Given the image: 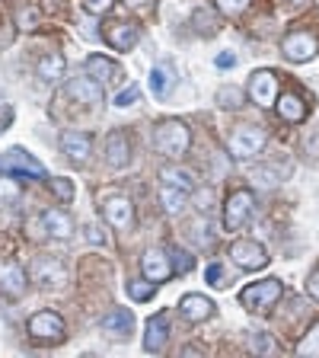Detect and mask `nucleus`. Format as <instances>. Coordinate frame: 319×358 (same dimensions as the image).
Instances as JSON below:
<instances>
[{
    "label": "nucleus",
    "instance_id": "f257e3e1",
    "mask_svg": "<svg viewBox=\"0 0 319 358\" xmlns=\"http://www.w3.org/2000/svg\"><path fill=\"white\" fill-rule=\"evenodd\" d=\"M150 141H154V150L163 157H182L192 144V131L182 119H163L154 125V134H150Z\"/></svg>",
    "mask_w": 319,
    "mask_h": 358
},
{
    "label": "nucleus",
    "instance_id": "f03ea898",
    "mask_svg": "<svg viewBox=\"0 0 319 358\" xmlns=\"http://www.w3.org/2000/svg\"><path fill=\"white\" fill-rule=\"evenodd\" d=\"M284 294V285L281 278H262V282H253L246 285L243 291H239V304L246 307V310H259V313H268L272 307L278 304V298Z\"/></svg>",
    "mask_w": 319,
    "mask_h": 358
},
{
    "label": "nucleus",
    "instance_id": "7ed1b4c3",
    "mask_svg": "<svg viewBox=\"0 0 319 358\" xmlns=\"http://www.w3.org/2000/svg\"><path fill=\"white\" fill-rule=\"evenodd\" d=\"M253 205H255L253 189H237V192H230L227 201H223V227H227V231H239V227L249 221V215H253Z\"/></svg>",
    "mask_w": 319,
    "mask_h": 358
},
{
    "label": "nucleus",
    "instance_id": "20e7f679",
    "mask_svg": "<svg viewBox=\"0 0 319 358\" xmlns=\"http://www.w3.org/2000/svg\"><path fill=\"white\" fill-rule=\"evenodd\" d=\"M268 134L265 128L259 125H239L237 131L230 134V154L237 157V160H249V157H255L262 148H265Z\"/></svg>",
    "mask_w": 319,
    "mask_h": 358
},
{
    "label": "nucleus",
    "instance_id": "39448f33",
    "mask_svg": "<svg viewBox=\"0 0 319 358\" xmlns=\"http://www.w3.org/2000/svg\"><path fill=\"white\" fill-rule=\"evenodd\" d=\"M230 259H233V266L243 268V272H255V268L268 266L265 246L255 243V240H233L230 243Z\"/></svg>",
    "mask_w": 319,
    "mask_h": 358
},
{
    "label": "nucleus",
    "instance_id": "423d86ee",
    "mask_svg": "<svg viewBox=\"0 0 319 358\" xmlns=\"http://www.w3.org/2000/svg\"><path fill=\"white\" fill-rule=\"evenodd\" d=\"M316 52H319V38L313 32H290L281 42V55L290 64H304V61L316 58Z\"/></svg>",
    "mask_w": 319,
    "mask_h": 358
},
{
    "label": "nucleus",
    "instance_id": "0eeeda50",
    "mask_svg": "<svg viewBox=\"0 0 319 358\" xmlns=\"http://www.w3.org/2000/svg\"><path fill=\"white\" fill-rule=\"evenodd\" d=\"M29 336L38 343H61L64 339V320L54 310H38L29 320Z\"/></svg>",
    "mask_w": 319,
    "mask_h": 358
},
{
    "label": "nucleus",
    "instance_id": "6e6552de",
    "mask_svg": "<svg viewBox=\"0 0 319 358\" xmlns=\"http://www.w3.org/2000/svg\"><path fill=\"white\" fill-rule=\"evenodd\" d=\"M246 93H249V99H253L255 106L272 109V106L278 103V77L272 74V71H253Z\"/></svg>",
    "mask_w": 319,
    "mask_h": 358
},
{
    "label": "nucleus",
    "instance_id": "1a4fd4ad",
    "mask_svg": "<svg viewBox=\"0 0 319 358\" xmlns=\"http://www.w3.org/2000/svg\"><path fill=\"white\" fill-rule=\"evenodd\" d=\"M0 170H13V173H22V176H32V179H48L45 166L22 148H10L7 154L0 157Z\"/></svg>",
    "mask_w": 319,
    "mask_h": 358
},
{
    "label": "nucleus",
    "instance_id": "9d476101",
    "mask_svg": "<svg viewBox=\"0 0 319 358\" xmlns=\"http://www.w3.org/2000/svg\"><path fill=\"white\" fill-rule=\"evenodd\" d=\"M105 42L115 48V52H131L134 45L141 42V26L128 20H115L105 26Z\"/></svg>",
    "mask_w": 319,
    "mask_h": 358
},
{
    "label": "nucleus",
    "instance_id": "9b49d317",
    "mask_svg": "<svg viewBox=\"0 0 319 358\" xmlns=\"http://www.w3.org/2000/svg\"><path fill=\"white\" fill-rule=\"evenodd\" d=\"M105 164L112 170H125L131 164V138L121 128H112L109 138H105Z\"/></svg>",
    "mask_w": 319,
    "mask_h": 358
},
{
    "label": "nucleus",
    "instance_id": "f8f14e48",
    "mask_svg": "<svg viewBox=\"0 0 319 358\" xmlns=\"http://www.w3.org/2000/svg\"><path fill=\"white\" fill-rule=\"evenodd\" d=\"M0 294L10 301H20L26 294V272H22L20 262H0Z\"/></svg>",
    "mask_w": 319,
    "mask_h": 358
},
{
    "label": "nucleus",
    "instance_id": "ddd939ff",
    "mask_svg": "<svg viewBox=\"0 0 319 358\" xmlns=\"http://www.w3.org/2000/svg\"><path fill=\"white\" fill-rule=\"evenodd\" d=\"M141 272H144V278H150V282L160 285V282H166L176 268H172V259L166 256V250L154 246V250H147V253L141 256Z\"/></svg>",
    "mask_w": 319,
    "mask_h": 358
},
{
    "label": "nucleus",
    "instance_id": "4468645a",
    "mask_svg": "<svg viewBox=\"0 0 319 358\" xmlns=\"http://www.w3.org/2000/svg\"><path fill=\"white\" fill-rule=\"evenodd\" d=\"M61 150L67 154L71 164L83 166L89 160V150H93V134L89 131H64L61 134Z\"/></svg>",
    "mask_w": 319,
    "mask_h": 358
},
{
    "label": "nucleus",
    "instance_id": "2eb2a0df",
    "mask_svg": "<svg viewBox=\"0 0 319 358\" xmlns=\"http://www.w3.org/2000/svg\"><path fill=\"white\" fill-rule=\"evenodd\" d=\"M103 217L112 224V227H119V231H131L134 227V205L121 195H112V199L103 201Z\"/></svg>",
    "mask_w": 319,
    "mask_h": 358
},
{
    "label": "nucleus",
    "instance_id": "dca6fc26",
    "mask_svg": "<svg viewBox=\"0 0 319 358\" xmlns=\"http://www.w3.org/2000/svg\"><path fill=\"white\" fill-rule=\"evenodd\" d=\"M67 93H71V99H77L83 106H96V103H103L105 87L93 74H87V77H74V80L67 83Z\"/></svg>",
    "mask_w": 319,
    "mask_h": 358
},
{
    "label": "nucleus",
    "instance_id": "f3484780",
    "mask_svg": "<svg viewBox=\"0 0 319 358\" xmlns=\"http://www.w3.org/2000/svg\"><path fill=\"white\" fill-rule=\"evenodd\" d=\"M87 74H93L103 87H119V83L125 80V71H121L115 61L103 58V55H89L87 58Z\"/></svg>",
    "mask_w": 319,
    "mask_h": 358
},
{
    "label": "nucleus",
    "instance_id": "a211bd4d",
    "mask_svg": "<svg viewBox=\"0 0 319 358\" xmlns=\"http://www.w3.org/2000/svg\"><path fill=\"white\" fill-rule=\"evenodd\" d=\"M179 313L188 323H205L214 317V301L205 298V294H186V298L179 301Z\"/></svg>",
    "mask_w": 319,
    "mask_h": 358
},
{
    "label": "nucleus",
    "instance_id": "6ab92c4d",
    "mask_svg": "<svg viewBox=\"0 0 319 358\" xmlns=\"http://www.w3.org/2000/svg\"><path fill=\"white\" fill-rule=\"evenodd\" d=\"M32 282H38L42 288H58L67 282V272L58 259H36L32 262Z\"/></svg>",
    "mask_w": 319,
    "mask_h": 358
},
{
    "label": "nucleus",
    "instance_id": "aec40b11",
    "mask_svg": "<svg viewBox=\"0 0 319 358\" xmlns=\"http://www.w3.org/2000/svg\"><path fill=\"white\" fill-rule=\"evenodd\" d=\"M166 339H170V327H166V310L154 313L144 327V349L147 352H163Z\"/></svg>",
    "mask_w": 319,
    "mask_h": 358
},
{
    "label": "nucleus",
    "instance_id": "412c9836",
    "mask_svg": "<svg viewBox=\"0 0 319 358\" xmlns=\"http://www.w3.org/2000/svg\"><path fill=\"white\" fill-rule=\"evenodd\" d=\"M99 327H103V333L115 336V339H125L134 329V313L128 310V307H115V310H109L103 320H99Z\"/></svg>",
    "mask_w": 319,
    "mask_h": 358
},
{
    "label": "nucleus",
    "instance_id": "4be33fe9",
    "mask_svg": "<svg viewBox=\"0 0 319 358\" xmlns=\"http://www.w3.org/2000/svg\"><path fill=\"white\" fill-rule=\"evenodd\" d=\"M42 224H45V231L52 234L54 240H67L71 234H74V221H71V215L61 208H48L42 215Z\"/></svg>",
    "mask_w": 319,
    "mask_h": 358
},
{
    "label": "nucleus",
    "instance_id": "5701e85b",
    "mask_svg": "<svg viewBox=\"0 0 319 358\" xmlns=\"http://www.w3.org/2000/svg\"><path fill=\"white\" fill-rule=\"evenodd\" d=\"M275 109L284 122H290V125H297V122L306 119V103L297 96V93H281V99L275 103Z\"/></svg>",
    "mask_w": 319,
    "mask_h": 358
},
{
    "label": "nucleus",
    "instance_id": "b1692460",
    "mask_svg": "<svg viewBox=\"0 0 319 358\" xmlns=\"http://www.w3.org/2000/svg\"><path fill=\"white\" fill-rule=\"evenodd\" d=\"M36 71H38V77H42L45 83H58V80H64L67 61L61 58L58 52H52V55H45V58L38 61V64H36Z\"/></svg>",
    "mask_w": 319,
    "mask_h": 358
},
{
    "label": "nucleus",
    "instance_id": "393cba45",
    "mask_svg": "<svg viewBox=\"0 0 319 358\" xmlns=\"http://www.w3.org/2000/svg\"><path fill=\"white\" fill-rule=\"evenodd\" d=\"M160 179H163L166 186L182 189V192H192L195 189V176L188 170H182V166H163V170H160Z\"/></svg>",
    "mask_w": 319,
    "mask_h": 358
},
{
    "label": "nucleus",
    "instance_id": "a878e982",
    "mask_svg": "<svg viewBox=\"0 0 319 358\" xmlns=\"http://www.w3.org/2000/svg\"><path fill=\"white\" fill-rule=\"evenodd\" d=\"M160 201H163V208L170 211V215H179V211L186 208L188 192H182V189L166 186V182H163V189H160Z\"/></svg>",
    "mask_w": 319,
    "mask_h": 358
},
{
    "label": "nucleus",
    "instance_id": "bb28decb",
    "mask_svg": "<svg viewBox=\"0 0 319 358\" xmlns=\"http://www.w3.org/2000/svg\"><path fill=\"white\" fill-rule=\"evenodd\" d=\"M172 83H176V77H172L170 67H154V71H150V90H154V96H166L172 90Z\"/></svg>",
    "mask_w": 319,
    "mask_h": 358
},
{
    "label": "nucleus",
    "instance_id": "cd10ccee",
    "mask_svg": "<svg viewBox=\"0 0 319 358\" xmlns=\"http://www.w3.org/2000/svg\"><path fill=\"white\" fill-rule=\"evenodd\" d=\"M125 288L131 301H150L156 294V282H150V278H131Z\"/></svg>",
    "mask_w": 319,
    "mask_h": 358
},
{
    "label": "nucleus",
    "instance_id": "c85d7f7f",
    "mask_svg": "<svg viewBox=\"0 0 319 358\" xmlns=\"http://www.w3.org/2000/svg\"><path fill=\"white\" fill-rule=\"evenodd\" d=\"M243 90L239 87H221L214 93V99H217V106H221V109H239V106H243Z\"/></svg>",
    "mask_w": 319,
    "mask_h": 358
},
{
    "label": "nucleus",
    "instance_id": "c756f323",
    "mask_svg": "<svg viewBox=\"0 0 319 358\" xmlns=\"http://www.w3.org/2000/svg\"><path fill=\"white\" fill-rule=\"evenodd\" d=\"M20 199H22V186H20V182H16V179H10V176H0V201L16 205Z\"/></svg>",
    "mask_w": 319,
    "mask_h": 358
},
{
    "label": "nucleus",
    "instance_id": "7c9ffc66",
    "mask_svg": "<svg viewBox=\"0 0 319 358\" xmlns=\"http://www.w3.org/2000/svg\"><path fill=\"white\" fill-rule=\"evenodd\" d=\"M195 29L198 32H205V36H214L217 32V20H214V13L211 10H195Z\"/></svg>",
    "mask_w": 319,
    "mask_h": 358
},
{
    "label": "nucleus",
    "instance_id": "2f4dec72",
    "mask_svg": "<svg viewBox=\"0 0 319 358\" xmlns=\"http://www.w3.org/2000/svg\"><path fill=\"white\" fill-rule=\"evenodd\" d=\"M52 192L58 195L64 205H71V201H74V182H71L67 176H54L52 179Z\"/></svg>",
    "mask_w": 319,
    "mask_h": 358
},
{
    "label": "nucleus",
    "instance_id": "473e14b6",
    "mask_svg": "<svg viewBox=\"0 0 319 358\" xmlns=\"http://www.w3.org/2000/svg\"><path fill=\"white\" fill-rule=\"evenodd\" d=\"M297 355H319V323L297 343Z\"/></svg>",
    "mask_w": 319,
    "mask_h": 358
},
{
    "label": "nucleus",
    "instance_id": "72a5a7b5",
    "mask_svg": "<svg viewBox=\"0 0 319 358\" xmlns=\"http://www.w3.org/2000/svg\"><path fill=\"white\" fill-rule=\"evenodd\" d=\"M16 22H20V29H36V26H38L36 7H20V10H16Z\"/></svg>",
    "mask_w": 319,
    "mask_h": 358
},
{
    "label": "nucleus",
    "instance_id": "f704fd0d",
    "mask_svg": "<svg viewBox=\"0 0 319 358\" xmlns=\"http://www.w3.org/2000/svg\"><path fill=\"white\" fill-rule=\"evenodd\" d=\"M246 7H249V0H217V10L223 16H239Z\"/></svg>",
    "mask_w": 319,
    "mask_h": 358
},
{
    "label": "nucleus",
    "instance_id": "c9c22d12",
    "mask_svg": "<svg viewBox=\"0 0 319 358\" xmlns=\"http://www.w3.org/2000/svg\"><path fill=\"white\" fill-rule=\"evenodd\" d=\"M170 256H172V268H176V272H192L195 259L186 253V250H172Z\"/></svg>",
    "mask_w": 319,
    "mask_h": 358
},
{
    "label": "nucleus",
    "instance_id": "e433bc0d",
    "mask_svg": "<svg viewBox=\"0 0 319 358\" xmlns=\"http://www.w3.org/2000/svg\"><path fill=\"white\" fill-rule=\"evenodd\" d=\"M138 99H141V90H138V87H134V83H131V87H128V90H121L119 96H115V106H119V109H128V106H134V103H138Z\"/></svg>",
    "mask_w": 319,
    "mask_h": 358
},
{
    "label": "nucleus",
    "instance_id": "4c0bfd02",
    "mask_svg": "<svg viewBox=\"0 0 319 358\" xmlns=\"http://www.w3.org/2000/svg\"><path fill=\"white\" fill-rule=\"evenodd\" d=\"M112 3H115V0H83V10L93 13V16H103V13L112 10Z\"/></svg>",
    "mask_w": 319,
    "mask_h": 358
},
{
    "label": "nucleus",
    "instance_id": "58836bf2",
    "mask_svg": "<svg viewBox=\"0 0 319 358\" xmlns=\"http://www.w3.org/2000/svg\"><path fill=\"white\" fill-rule=\"evenodd\" d=\"M205 278H208V285H214V288H223V268L217 266V262L205 268Z\"/></svg>",
    "mask_w": 319,
    "mask_h": 358
},
{
    "label": "nucleus",
    "instance_id": "ea45409f",
    "mask_svg": "<svg viewBox=\"0 0 319 358\" xmlns=\"http://www.w3.org/2000/svg\"><path fill=\"white\" fill-rule=\"evenodd\" d=\"M10 122H13V106L3 99V93H0V131H3Z\"/></svg>",
    "mask_w": 319,
    "mask_h": 358
},
{
    "label": "nucleus",
    "instance_id": "a19ab883",
    "mask_svg": "<svg viewBox=\"0 0 319 358\" xmlns=\"http://www.w3.org/2000/svg\"><path fill=\"white\" fill-rule=\"evenodd\" d=\"M306 291H310V298L319 301V268H313V275L306 278Z\"/></svg>",
    "mask_w": 319,
    "mask_h": 358
},
{
    "label": "nucleus",
    "instance_id": "79ce46f5",
    "mask_svg": "<svg viewBox=\"0 0 319 358\" xmlns=\"http://www.w3.org/2000/svg\"><path fill=\"white\" fill-rule=\"evenodd\" d=\"M275 182H278V176H275V173H272V170H259V186H262V189L275 186Z\"/></svg>",
    "mask_w": 319,
    "mask_h": 358
},
{
    "label": "nucleus",
    "instance_id": "37998d69",
    "mask_svg": "<svg viewBox=\"0 0 319 358\" xmlns=\"http://www.w3.org/2000/svg\"><path fill=\"white\" fill-rule=\"evenodd\" d=\"M253 349H259V352H272V343H268L265 336H259V339L253 336Z\"/></svg>",
    "mask_w": 319,
    "mask_h": 358
},
{
    "label": "nucleus",
    "instance_id": "c03bdc74",
    "mask_svg": "<svg viewBox=\"0 0 319 358\" xmlns=\"http://www.w3.org/2000/svg\"><path fill=\"white\" fill-rule=\"evenodd\" d=\"M233 64H237L233 55H217V67H233Z\"/></svg>",
    "mask_w": 319,
    "mask_h": 358
},
{
    "label": "nucleus",
    "instance_id": "a18cd8bd",
    "mask_svg": "<svg viewBox=\"0 0 319 358\" xmlns=\"http://www.w3.org/2000/svg\"><path fill=\"white\" fill-rule=\"evenodd\" d=\"M121 3H125V7H144L147 0H121Z\"/></svg>",
    "mask_w": 319,
    "mask_h": 358
},
{
    "label": "nucleus",
    "instance_id": "49530a36",
    "mask_svg": "<svg viewBox=\"0 0 319 358\" xmlns=\"http://www.w3.org/2000/svg\"><path fill=\"white\" fill-rule=\"evenodd\" d=\"M198 352H201L198 345H186V349H182V355H198Z\"/></svg>",
    "mask_w": 319,
    "mask_h": 358
},
{
    "label": "nucleus",
    "instance_id": "de8ad7c7",
    "mask_svg": "<svg viewBox=\"0 0 319 358\" xmlns=\"http://www.w3.org/2000/svg\"><path fill=\"white\" fill-rule=\"evenodd\" d=\"M288 3H304V0H288Z\"/></svg>",
    "mask_w": 319,
    "mask_h": 358
}]
</instances>
